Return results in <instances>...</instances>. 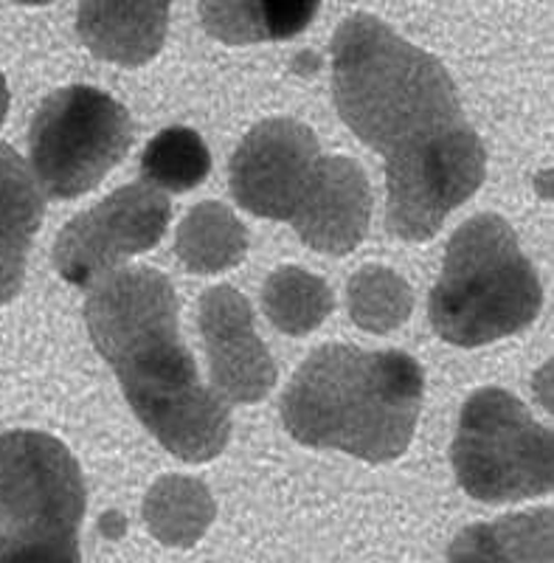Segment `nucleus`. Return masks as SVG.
<instances>
[{"label": "nucleus", "mask_w": 554, "mask_h": 563, "mask_svg": "<svg viewBox=\"0 0 554 563\" xmlns=\"http://www.w3.org/2000/svg\"><path fill=\"white\" fill-rule=\"evenodd\" d=\"M180 263L195 274H220L243 263L248 231L223 203H200L186 214L175 240Z\"/></svg>", "instance_id": "15"}, {"label": "nucleus", "mask_w": 554, "mask_h": 563, "mask_svg": "<svg viewBox=\"0 0 554 563\" xmlns=\"http://www.w3.org/2000/svg\"><path fill=\"white\" fill-rule=\"evenodd\" d=\"M200 333L209 352L211 384L234 404H256L270 395L276 366L254 330V313L240 290L217 285L200 299Z\"/></svg>", "instance_id": "10"}, {"label": "nucleus", "mask_w": 554, "mask_h": 563, "mask_svg": "<svg viewBox=\"0 0 554 563\" xmlns=\"http://www.w3.org/2000/svg\"><path fill=\"white\" fill-rule=\"evenodd\" d=\"M133 144L130 113L90 85L54 90L29 130L32 175L48 198L90 192Z\"/></svg>", "instance_id": "6"}, {"label": "nucleus", "mask_w": 554, "mask_h": 563, "mask_svg": "<svg viewBox=\"0 0 554 563\" xmlns=\"http://www.w3.org/2000/svg\"><path fill=\"white\" fill-rule=\"evenodd\" d=\"M319 12L315 3H203L200 14L214 37L254 43L299 34Z\"/></svg>", "instance_id": "17"}, {"label": "nucleus", "mask_w": 554, "mask_h": 563, "mask_svg": "<svg viewBox=\"0 0 554 563\" xmlns=\"http://www.w3.org/2000/svg\"><path fill=\"white\" fill-rule=\"evenodd\" d=\"M262 308L270 324L287 335L312 333L324 324L335 308L332 290L324 279L301 268H279L268 276L262 288Z\"/></svg>", "instance_id": "18"}, {"label": "nucleus", "mask_w": 554, "mask_h": 563, "mask_svg": "<svg viewBox=\"0 0 554 563\" xmlns=\"http://www.w3.org/2000/svg\"><path fill=\"white\" fill-rule=\"evenodd\" d=\"M43 192L26 161L0 144V305L23 288L29 249L43 223Z\"/></svg>", "instance_id": "12"}, {"label": "nucleus", "mask_w": 554, "mask_h": 563, "mask_svg": "<svg viewBox=\"0 0 554 563\" xmlns=\"http://www.w3.org/2000/svg\"><path fill=\"white\" fill-rule=\"evenodd\" d=\"M543 290L516 231L498 214H476L447 243L428 316L451 344L481 346L538 319Z\"/></svg>", "instance_id": "4"}, {"label": "nucleus", "mask_w": 554, "mask_h": 563, "mask_svg": "<svg viewBox=\"0 0 554 563\" xmlns=\"http://www.w3.org/2000/svg\"><path fill=\"white\" fill-rule=\"evenodd\" d=\"M96 350L113 366L144 429L184 462H209L229 445L225 404L203 386L178 333V296L155 268L113 271L85 301Z\"/></svg>", "instance_id": "2"}, {"label": "nucleus", "mask_w": 554, "mask_h": 563, "mask_svg": "<svg viewBox=\"0 0 554 563\" xmlns=\"http://www.w3.org/2000/svg\"><path fill=\"white\" fill-rule=\"evenodd\" d=\"M0 563H79V547H29L0 538Z\"/></svg>", "instance_id": "21"}, {"label": "nucleus", "mask_w": 554, "mask_h": 563, "mask_svg": "<svg viewBox=\"0 0 554 563\" xmlns=\"http://www.w3.org/2000/svg\"><path fill=\"white\" fill-rule=\"evenodd\" d=\"M451 563H552V510L518 512L456 536Z\"/></svg>", "instance_id": "14"}, {"label": "nucleus", "mask_w": 554, "mask_h": 563, "mask_svg": "<svg viewBox=\"0 0 554 563\" xmlns=\"http://www.w3.org/2000/svg\"><path fill=\"white\" fill-rule=\"evenodd\" d=\"M166 20V3H82L77 29L96 57L135 68L160 52Z\"/></svg>", "instance_id": "13"}, {"label": "nucleus", "mask_w": 554, "mask_h": 563, "mask_svg": "<svg viewBox=\"0 0 554 563\" xmlns=\"http://www.w3.org/2000/svg\"><path fill=\"white\" fill-rule=\"evenodd\" d=\"M211 173L206 141L189 128L160 130L141 155V175L158 192H189Z\"/></svg>", "instance_id": "19"}, {"label": "nucleus", "mask_w": 554, "mask_h": 563, "mask_svg": "<svg viewBox=\"0 0 554 563\" xmlns=\"http://www.w3.org/2000/svg\"><path fill=\"white\" fill-rule=\"evenodd\" d=\"M453 471L467 496L487 505L552 493V431L510 391L481 389L462 409Z\"/></svg>", "instance_id": "5"}, {"label": "nucleus", "mask_w": 554, "mask_h": 563, "mask_svg": "<svg viewBox=\"0 0 554 563\" xmlns=\"http://www.w3.org/2000/svg\"><path fill=\"white\" fill-rule=\"evenodd\" d=\"M319 161V139L307 124L268 119L236 147L231 158V192L256 218L293 220Z\"/></svg>", "instance_id": "9"}, {"label": "nucleus", "mask_w": 554, "mask_h": 563, "mask_svg": "<svg viewBox=\"0 0 554 563\" xmlns=\"http://www.w3.org/2000/svg\"><path fill=\"white\" fill-rule=\"evenodd\" d=\"M144 519L160 544L191 547L214 521V499L203 482L189 476H164L149 487Z\"/></svg>", "instance_id": "16"}, {"label": "nucleus", "mask_w": 554, "mask_h": 563, "mask_svg": "<svg viewBox=\"0 0 554 563\" xmlns=\"http://www.w3.org/2000/svg\"><path fill=\"white\" fill-rule=\"evenodd\" d=\"M372 192L364 169L344 155H326L293 214V229L310 249L350 254L366 238Z\"/></svg>", "instance_id": "11"}, {"label": "nucleus", "mask_w": 554, "mask_h": 563, "mask_svg": "<svg viewBox=\"0 0 554 563\" xmlns=\"http://www.w3.org/2000/svg\"><path fill=\"white\" fill-rule=\"evenodd\" d=\"M173 218L169 198L149 184H130L82 211L59 231L54 265L77 288L113 274L124 260L155 249Z\"/></svg>", "instance_id": "8"}, {"label": "nucleus", "mask_w": 554, "mask_h": 563, "mask_svg": "<svg viewBox=\"0 0 554 563\" xmlns=\"http://www.w3.org/2000/svg\"><path fill=\"white\" fill-rule=\"evenodd\" d=\"M85 482L63 442L43 431L0 434V538L29 547H79Z\"/></svg>", "instance_id": "7"}, {"label": "nucleus", "mask_w": 554, "mask_h": 563, "mask_svg": "<svg viewBox=\"0 0 554 563\" xmlns=\"http://www.w3.org/2000/svg\"><path fill=\"white\" fill-rule=\"evenodd\" d=\"M414 296L406 279L389 268H361L350 282V316L369 333H389L411 316Z\"/></svg>", "instance_id": "20"}, {"label": "nucleus", "mask_w": 554, "mask_h": 563, "mask_svg": "<svg viewBox=\"0 0 554 563\" xmlns=\"http://www.w3.org/2000/svg\"><path fill=\"white\" fill-rule=\"evenodd\" d=\"M332 88L341 119L386 158L389 231L431 240L487 173L447 68L380 18L352 14L332 40Z\"/></svg>", "instance_id": "1"}, {"label": "nucleus", "mask_w": 554, "mask_h": 563, "mask_svg": "<svg viewBox=\"0 0 554 563\" xmlns=\"http://www.w3.org/2000/svg\"><path fill=\"white\" fill-rule=\"evenodd\" d=\"M425 378L411 355L326 344L301 364L285 397V429L312 449L366 462L406 454L420 420Z\"/></svg>", "instance_id": "3"}, {"label": "nucleus", "mask_w": 554, "mask_h": 563, "mask_svg": "<svg viewBox=\"0 0 554 563\" xmlns=\"http://www.w3.org/2000/svg\"><path fill=\"white\" fill-rule=\"evenodd\" d=\"M7 110H9V90H7V79L0 74V124L7 119Z\"/></svg>", "instance_id": "22"}]
</instances>
